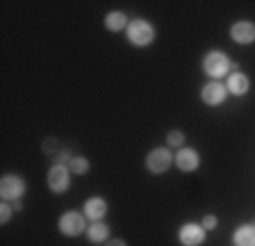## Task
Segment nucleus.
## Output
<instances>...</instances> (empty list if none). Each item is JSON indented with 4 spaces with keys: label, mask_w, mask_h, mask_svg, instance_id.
I'll use <instances>...</instances> for the list:
<instances>
[{
    "label": "nucleus",
    "mask_w": 255,
    "mask_h": 246,
    "mask_svg": "<svg viewBox=\"0 0 255 246\" xmlns=\"http://www.w3.org/2000/svg\"><path fill=\"white\" fill-rule=\"evenodd\" d=\"M126 37L132 46L146 48V46H150V43L155 41V27H153V23L143 21V18H134V21H130V25H128Z\"/></svg>",
    "instance_id": "obj_1"
},
{
    "label": "nucleus",
    "mask_w": 255,
    "mask_h": 246,
    "mask_svg": "<svg viewBox=\"0 0 255 246\" xmlns=\"http://www.w3.org/2000/svg\"><path fill=\"white\" fill-rule=\"evenodd\" d=\"M230 69H233V62H230L228 55L221 53V50H210V53L203 57V71H205V75H210L212 80H219L223 75H228Z\"/></svg>",
    "instance_id": "obj_2"
},
{
    "label": "nucleus",
    "mask_w": 255,
    "mask_h": 246,
    "mask_svg": "<svg viewBox=\"0 0 255 246\" xmlns=\"http://www.w3.org/2000/svg\"><path fill=\"white\" fill-rule=\"evenodd\" d=\"M85 219H87L85 214L75 212V210H69V212H64L62 217H59L57 228L64 237H78V235H82V233H87V228H89Z\"/></svg>",
    "instance_id": "obj_3"
},
{
    "label": "nucleus",
    "mask_w": 255,
    "mask_h": 246,
    "mask_svg": "<svg viewBox=\"0 0 255 246\" xmlns=\"http://www.w3.org/2000/svg\"><path fill=\"white\" fill-rule=\"evenodd\" d=\"M171 164H173V153H171L166 146L153 148L148 155H146V169H148V173H153V176L166 173L171 169Z\"/></svg>",
    "instance_id": "obj_4"
},
{
    "label": "nucleus",
    "mask_w": 255,
    "mask_h": 246,
    "mask_svg": "<svg viewBox=\"0 0 255 246\" xmlns=\"http://www.w3.org/2000/svg\"><path fill=\"white\" fill-rule=\"evenodd\" d=\"M46 182H48V189L53 194H64L69 192L71 187V171L66 164H53L50 171L46 176Z\"/></svg>",
    "instance_id": "obj_5"
},
{
    "label": "nucleus",
    "mask_w": 255,
    "mask_h": 246,
    "mask_svg": "<svg viewBox=\"0 0 255 246\" xmlns=\"http://www.w3.org/2000/svg\"><path fill=\"white\" fill-rule=\"evenodd\" d=\"M23 194H25V180L23 178L14 176V173L2 176V180H0V196L5 198V201H9V203L21 201Z\"/></svg>",
    "instance_id": "obj_6"
},
{
    "label": "nucleus",
    "mask_w": 255,
    "mask_h": 246,
    "mask_svg": "<svg viewBox=\"0 0 255 246\" xmlns=\"http://www.w3.org/2000/svg\"><path fill=\"white\" fill-rule=\"evenodd\" d=\"M207 237V230L201 224H185L178 230V242L182 246H201Z\"/></svg>",
    "instance_id": "obj_7"
},
{
    "label": "nucleus",
    "mask_w": 255,
    "mask_h": 246,
    "mask_svg": "<svg viewBox=\"0 0 255 246\" xmlns=\"http://www.w3.org/2000/svg\"><path fill=\"white\" fill-rule=\"evenodd\" d=\"M226 96H228V89H226V85H221V82H207L201 89V101L210 107L223 105Z\"/></svg>",
    "instance_id": "obj_8"
},
{
    "label": "nucleus",
    "mask_w": 255,
    "mask_h": 246,
    "mask_svg": "<svg viewBox=\"0 0 255 246\" xmlns=\"http://www.w3.org/2000/svg\"><path fill=\"white\" fill-rule=\"evenodd\" d=\"M173 164L180 169L182 173H191L201 166V155L194 148H180L173 155Z\"/></svg>",
    "instance_id": "obj_9"
},
{
    "label": "nucleus",
    "mask_w": 255,
    "mask_h": 246,
    "mask_svg": "<svg viewBox=\"0 0 255 246\" xmlns=\"http://www.w3.org/2000/svg\"><path fill=\"white\" fill-rule=\"evenodd\" d=\"M230 39L239 46H251L255 41V23L251 21H237L230 27Z\"/></svg>",
    "instance_id": "obj_10"
},
{
    "label": "nucleus",
    "mask_w": 255,
    "mask_h": 246,
    "mask_svg": "<svg viewBox=\"0 0 255 246\" xmlns=\"http://www.w3.org/2000/svg\"><path fill=\"white\" fill-rule=\"evenodd\" d=\"M249 87H251L249 75H244L242 71H233V73L228 75V82H226L228 94H233V96H244L246 91H249Z\"/></svg>",
    "instance_id": "obj_11"
},
{
    "label": "nucleus",
    "mask_w": 255,
    "mask_h": 246,
    "mask_svg": "<svg viewBox=\"0 0 255 246\" xmlns=\"http://www.w3.org/2000/svg\"><path fill=\"white\" fill-rule=\"evenodd\" d=\"M82 210H85L82 214H85L87 219L101 221L103 217L107 214V201H105V198H101V196H94V198H89V201H87Z\"/></svg>",
    "instance_id": "obj_12"
},
{
    "label": "nucleus",
    "mask_w": 255,
    "mask_h": 246,
    "mask_svg": "<svg viewBox=\"0 0 255 246\" xmlns=\"http://www.w3.org/2000/svg\"><path fill=\"white\" fill-rule=\"evenodd\" d=\"M107 237H110V226L103 221H91V226L87 228V240L91 244H105Z\"/></svg>",
    "instance_id": "obj_13"
},
{
    "label": "nucleus",
    "mask_w": 255,
    "mask_h": 246,
    "mask_svg": "<svg viewBox=\"0 0 255 246\" xmlns=\"http://www.w3.org/2000/svg\"><path fill=\"white\" fill-rule=\"evenodd\" d=\"M235 246H255V226H239L233 235Z\"/></svg>",
    "instance_id": "obj_14"
},
{
    "label": "nucleus",
    "mask_w": 255,
    "mask_h": 246,
    "mask_svg": "<svg viewBox=\"0 0 255 246\" xmlns=\"http://www.w3.org/2000/svg\"><path fill=\"white\" fill-rule=\"evenodd\" d=\"M128 16L123 11H110L105 16V27L110 32H121V30H128Z\"/></svg>",
    "instance_id": "obj_15"
},
{
    "label": "nucleus",
    "mask_w": 255,
    "mask_h": 246,
    "mask_svg": "<svg viewBox=\"0 0 255 246\" xmlns=\"http://www.w3.org/2000/svg\"><path fill=\"white\" fill-rule=\"evenodd\" d=\"M66 166H69V171L71 173H75V176H85V173L87 171H89V160H87V157H82V155H73V157H71V160H69V164H66Z\"/></svg>",
    "instance_id": "obj_16"
},
{
    "label": "nucleus",
    "mask_w": 255,
    "mask_h": 246,
    "mask_svg": "<svg viewBox=\"0 0 255 246\" xmlns=\"http://www.w3.org/2000/svg\"><path fill=\"white\" fill-rule=\"evenodd\" d=\"M166 146H171V148H185V132L182 130H171L169 134H166Z\"/></svg>",
    "instance_id": "obj_17"
},
{
    "label": "nucleus",
    "mask_w": 255,
    "mask_h": 246,
    "mask_svg": "<svg viewBox=\"0 0 255 246\" xmlns=\"http://www.w3.org/2000/svg\"><path fill=\"white\" fill-rule=\"evenodd\" d=\"M203 228H205V230H214V228H217V226H219V219H217V217H214V214H207V217H203Z\"/></svg>",
    "instance_id": "obj_18"
},
{
    "label": "nucleus",
    "mask_w": 255,
    "mask_h": 246,
    "mask_svg": "<svg viewBox=\"0 0 255 246\" xmlns=\"http://www.w3.org/2000/svg\"><path fill=\"white\" fill-rule=\"evenodd\" d=\"M11 212H14V208H11V205H7V203H2V205H0V221H2V224H7V221L11 219Z\"/></svg>",
    "instance_id": "obj_19"
},
{
    "label": "nucleus",
    "mask_w": 255,
    "mask_h": 246,
    "mask_svg": "<svg viewBox=\"0 0 255 246\" xmlns=\"http://www.w3.org/2000/svg\"><path fill=\"white\" fill-rule=\"evenodd\" d=\"M105 246H128V244H126L123 240H107Z\"/></svg>",
    "instance_id": "obj_20"
},
{
    "label": "nucleus",
    "mask_w": 255,
    "mask_h": 246,
    "mask_svg": "<svg viewBox=\"0 0 255 246\" xmlns=\"http://www.w3.org/2000/svg\"><path fill=\"white\" fill-rule=\"evenodd\" d=\"M11 208H14V212H21V210H23L21 201H14V203H11Z\"/></svg>",
    "instance_id": "obj_21"
}]
</instances>
